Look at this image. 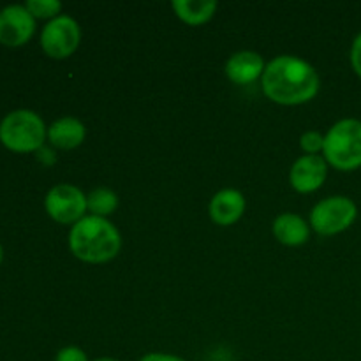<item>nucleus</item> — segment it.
Masks as SVG:
<instances>
[{
	"label": "nucleus",
	"instance_id": "aec40b11",
	"mask_svg": "<svg viewBox=\"0 0 361 361\" xmlns=\"http://www.w3.org/2000/svg\"><path fill=\"white\" fill-rule=\"evenodd\" d=\"M140 361H185V360L175 355H168V353H148V355H145Z\"/></svg>",
	"mask_w": 361,
	"mask_h": 361
},
{
	"label": "nucleus",
	"instance_id": "4468645a",
	"mask_svg": "<svg viewBox=\"0 0 361 361\" xmlns=\"http://www.w3.org/2000/svg\"><path fill=\"white\" fill-rule=\"evenodd\" d=\"M219 4L215 0H175L173 11L187 25H204L214 18Z\"/></svg>",
	"mask_w": 361,
	"mask_h": 361
},
{
	"label": "nucleus",
	"instance_id": "1a4fd4ad",
	"mask_svg": "<svg viewBox=\"0 0 361 361\" xmlns=\"http://www.w3.org/2000/svg\"><path fill=\"white\" fill-rule=\"evenodd\" d=\"M328 175V162L321 155H302L289 171V182L296 192L309 194L319 189Z\"/></svg>",
	"mask_w": 361,
	"mask_h": 361
},
{
	"label": "nucleus",
	"instance_id": "4be33fe9",
	"mask_svg": "<svg viewBox=\"0 0 361 361\" xmlns=\"http://www.w3.org/2000/svg\"><path fill=\"white\" fill-rule=\"evenodd\" d=\"M2 261H4V249L2 245H0V264H2Z\"/></svg>",
	"mask_w": 361,
	"mask_h": 361
},
{
	"label": "nucleus",
	"instance_id": "f257e3e1",
	"mask_svg": "<svg viewBox=\"0 0 361 361\" xmlns=\"http://www.w3.org/2000/svg\"><path fill=\"white\" fill-rule=\"evenodd\" d=\"M261 87L270 101L282 106H298L319 94L321 78L307 60L281 55L267 63Z\"/></svg>",
	"mask_w": 361,
	"mask_h": 361
},
{
	"label": "nucleus",
	"instance_id": "0eeeda50",
	"mask_svg": "<svg viewBox=\"0 0 361 361\" xmlns=\"http://www.w3.org/2000/svg\"><path fill=\"white\" fill-rule=\"evenodd\" d=\"M44 208L49 217L59 224H76L87 212V196L83 190L71 183L51 187L44 197Z\"/></svg>",
	"mask_w": 361,
	"mask_h": 361
},
{
	"label": "nucleus",
	"instance_id": "2eb2a0df",
	"mask_svg": "<svg viewBox=\"0 0 361 361\" xmlns=\"http://www.w3.org/2000/svg\"><path fill=\"white\" fill-rule=\"evenodd\" d=\"M116 208H118V196L111 189L99 187L87 196V210L90 212V215L108 219V215H111Z\"/></svg>",
	"mask_w": 361,
	"mask_h": 361
},
{
	"label": "nucleus",
	"instance_id": "423d86ee",
	"mask_svg": "<svg viewBox=\"0 0 361 361\" xmlns=\"http://www.w3.org/2000/svg\"><path fill=\"white\" fill-rule=\"evenodd\" d=\"M81 41V28L69 14H60L44 25L41 32V48L51 59L62 60L73 55Z\"/></svg>",
	"mask_w": 361,
	"mask_h": 361
},
{
	"label": "nucleus",
	"instance_id": "6ab92c4d",
	"mask_svg": "<svg viewBox=\"0 0 361 361\" xmlns=\"http://www.w3.org/2000/svg\"><path fill=\"white\" fill-rule=\"evenodd\" d=\"M349 59H351L353 71H355V73L361 78V32L356 35L355 41H353L351 56H349Z\"/></svg>",
	"mask_w": 361,
	"mask_h": 361
},
{
	"label": "nucleus",
	"instance_id": "20e7f679",
	"mask_svg": "<svg viewBox=\"0 0 361 361\" xmlns=\"http://www.w3.org/2000/svg\"><path fill=\"white\" fill-rule=\"evenodd\" d=\"M324 161L338 171L361 168V120L342 118L324 134Z\"/></svg>",
	"mask_w": 361,
	"mask_h": 361
},
{
	"label": "nucleus",
	"instance_id": "6e6552de",
	"mask_svg": "<svg viewBox=\"0 0 361 361\" xmlns=\"http://www.w3.org/2000/svg\"><path fill=\"white\" fill-rule=\"evenodd\" d=\"M35 32V18L21 4L0 9V44L18 48L27 44Z\"/></svg>",
	"mask_w": 361,
	"mask_h": 361
},
{
	"label": "nucleus",
	"instance_id": "f3484780",
	"mask_svg": "<svg viewBox=\"0 0 361 361\" xmlns=\"http://www.w3.org/2000/svg\"><path fill=\"white\" fill-rule=\"evenodd\" d=\"M300 145L307 155H317L324 148V136L319 130H307L303 133Z\"/></svg>",
	"mask_w": 361,
	"mask_h": 361
},
{
	"label": "nucleus",
	"instance_id": "f03ea898",
	"mask_svg": "<svg viewBox=\"0 0 361 361\" xmlns=\"http://www.w3.org/2000/svg\"><path fill=\"white\" fill-rule=\"evenodd\" d=\"M69 249L80 261L102 264L111 261L120 252L122 236L108 219L85 215L71 228Z\"/></svg>",
	"mask_w": 361,
	"mask_h": 361
},
{
	"label": "nucleus",
	"instance_id": "ddd939ff",
	"mask_svg": "<svg viewBox=\"0 0 361 361\" xmlns=\"http://www.w3.org/2000/svg\"><path fill=\"white\" fill-rule=\"evenodd\" d=\"M274 235L282 245L300 247L309 242L310 229L305 219L296 214H282L274 221Z\"/></svg>",
	"mask_w": 361,
	"mask_h": 361
},
{
	"label": "nucleus",
	"instance_id": "a211bd4d",
	"mask_svg": "<svg viewBox=\"0 0 361 361\" xmlns=\"http://www.w3.org/2000/svg\"><path fill=\"white\" fill-rule=\"evenodd\" d=\"M55 361H88V358L83 349L76 348V345H67L56 353Z\"/></svg>",
	"mask_w": 361,
	"mask_h": 361
},
{
	"label": "nucleus",
	"instance_id": "9b49d317",
	"mask_svg": "<svg viewBox=\"0 0 361 361\" xmlns=\"http://www.w3.org/2000/svg\"><path fill=\"white\" fill-rule=\"evenodd\" d=\"M264 59L256 51L233 53L226 62V74L235 85H249L259 80L264 73Z\"/></svg>",
	"mask_w": 361,
	"mask_h": 361
},
{
	"label": "nucleus",
	"instance_id": "7ed1b4c3",
	"mask_svg": "<svg viewBox=\"0 0 361 361\" xmlns=\"http://www.w3.org/2000/svg\"><path fill=\"white\" fill-rule=\"evenodd\" d=\"M48 129L41 116L32 109H14L0 122V143L16 154L39 152L44 145Z\"/></svg>",
	"mask_w": 361,
	"mask_h": 361
},
{
	"label": "nucleus",
	"instance_id": "39448f33",
	"mask_svg": "<svg viewBox=\"0 0 361 361\" xmlns=\"http://www.w3.org/2000/svg\"><path fill=\"white\" fill-rule=\"evenodd\" d=\"M358 217V207L348 196H330L321 200L310 212V226L323 236L345 231Z\"/></svg>",
	"mask_w": 361,
	"mask_h": 361
},
{
	"label": "nucleus",
	"instance_id": "412c9836",
	"mask_svg": "<svg viewBox=\"0 0 361 361\" xmlns=\"http://www.w3.org/2000/svg\"><path fill=\"white\" fill-rule=\"evenodd\" d=\"M94 361H118V360H115V358H108V356H104V358H97V360H94Z\"/></svg>",
	"mask_w": 361,
	"mask_h": 361
},
{
	"label": "nucleus",
	"instance_id": "9d476101",
	"mask_svg": "<svg viewBox=\"0 0 361 361\" xmlns=\"http://www.w3.org/2000/svg\"><path fill=\"white\" fill-rule=\"evenodd\" d=\"M245 212V197L236 189H222L208 204L210 219L219 226H233Z\"/></svg>",
	"mask_w": 361,
	"mask_h": 361
},
{
	"label": "nucleus",
	"instance_id": "dca6fc26",
	"mask_svg": "<svg viewBox=\"0 0 361 361\" xmlns=\"http://www.w3.org/2000/svg\"><path fill=\"white\" fill-rule=\"evenodd\" d=\"M25 7L34 18H49V20L60 16L62 11V4L59 0H27Z\"/></svg>",
	"mask_w": 361,
	"mask_h": 361
},
{
	"label": "nucleus",
	"instance_id": "f8f14e48",
	"mask_svg": "<svg viewBox=\"0 0 361 361\" xmlns=\"http://www.w3.org/2000/svg\"><path fill=\"white\" fill-rule=\"evenodd\" d=\"M85 134H87V130H85L83 122H80L74 116H63V118L55 120L48 127L49 143L60 150L78 148L85 141Z\"/></svg>",
	"mask_w": 361,
	"mask_h": 361
}]
</instances>
